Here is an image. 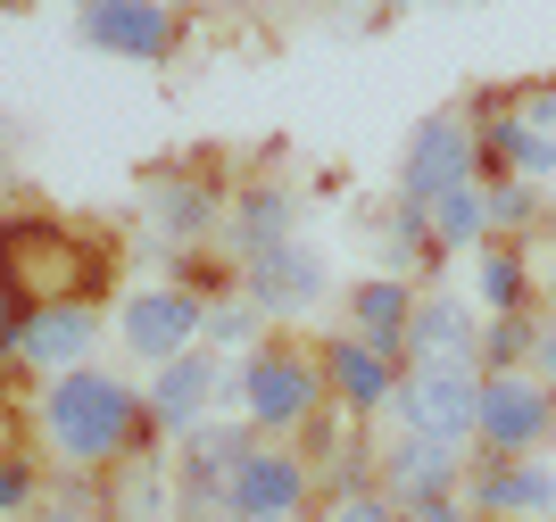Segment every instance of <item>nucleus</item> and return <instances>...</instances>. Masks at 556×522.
Returning a JSON list of instances; mask_svg holds the SVG:
<instances>
[{
    "label": "nucleus",
    "instance_id": "bb28decb",
    "mask_svg": "<svg viewBox=\"0 0 556 522\" xmlns=\"http://www.w3.org/2000/svg\"><path fill=\"white\" fill-rule=\"evenodd\" d=\"M25 316H34V307H25V298H9L0 291V382H9V373H17V348H25Z\"/></svg>",
    "mask_w": 556,
    "mask_h": 522
},
{
    "label": "nucleus",
    "instance_id": "5701e85b",
    "mask_svg": "<svg viewBox=\"0 0 556 522\" xmlns=\"http://www.w3.org/2000/svg\"><path fill=\"white\" fill-rule=\"evenodd\" d=\"M540 332L532 316H482V373H523V365H540Z\"/></svg>",
    "mask_w": 556,
    "mask_h": 522
},
{
    "label": "nucleus",
    "instance_id": "f257e3e1",
    "mask_svg": "<svg viewBox=\"0 0 556 522\" xmlns=\"http://www.w3.org/2000/svg\"><path fill=\"white\" fill-rule=\"evenodd\" d=\"M150 432H159V423H150V407H141V390L116 382V373H100V365L59 373V382L42 390V440H50V456H59L67 473H100V464L159 456Z\"/></svg>",
    "mask_w": 556,
    "mask_h": 522
},
{
    "label": "nucleus",
    "instance_id": "b1692460",
    "mask_svg": "<svg viewBox=\"0 0 556 522\" xmlns=\"http://www.w3.org/2000/svg\"><path fill=\"white\" fill-rule=\"evenodd\" d=\"M432 241H441V257H448V250H473V257H482V241H490V216H482V182H465V191L432 200Z\"/></svg>",
    "mask_w": 556,
    "mask_h": 522
},
{
    "label": "nucleus",
    "instance_id": "7c9ffc66",
    "mask_svg": "<svg viewBox=\"0 0 556 522\" xmlns=\"http://www.w3.org/2000/svg\"><path fill=\"white\" fill-rule=\"evenodd\" d=\"M532 373H540V382L556 390V332H548V341H540V365H532Z\"/></svg>",
    "mask_w": 556,
    "mask_h": 522
},
{
    "label": "nucleus",
    "instance_id": "4be33fe9",
    "mask_svg": "<svg viewBox=\"0 0 556 522\" xmlns=\"http://www.w3.org/2000/svg\"><path fill=\"white\" fill-rule=\"evenodd\" d=\"M200 348H208V357H257V348H266V316H257L250 298L232 291V298H216L208 307V332H200Z\"/></svg>",
    "mask_w": 556,
    "mask_h": 522
},
{
    "label": "nucleus",
    "instance_id": "c9c22d12",
    "mask_svg": "<svg viewBox=\"0 0 556 522\" xmlns=\"http://www.w3.org/2000/svg\"><path fill=\"white\" fill-rule=\"evenodd\" d=\"M548 522H556V514H548Z\"/></svg>",
    "mask_w": 556,
    "mask_h": 522
},
{
    "label": "nucleus",
    "instance_id": "72a5a7b5",
    "mask_svg": "<svg viewBox=\"0 0 556 522\" xmlns=\"http://www.w3.org/2000/svg\"><path fill=\"white\" fill-rule=\"evenodd\" d=\"M275 522H300V514H275Z\"/></svg>",
    "mask_w": 556,
    "mask_h": 522
},
{
    "label": "nucleus",
    "instance_id": "f8f14e48",
    "mask_svg": "<svg viewBox=\"0 0 556 522\" xmlns=\"http://www.w3.org/2000/svg\"><path fill=\"white\" fill-rule=\"evenodd\" d=\"M465 506L473 514H498V522H548L556 514V464H540V456H515V464H473V481H465Z\"/></svg>",
    "mask_w": 556,
    "mask_h": 522
},
{
    "label": "nucleus",
    "instance_id": "ddd939ff",
    "mask_svg": "<svg viewBox=\"0 0 556 522\" xmlns=\"http://www.w3.org/2000/svg\"><path fill=\"white\" fill-rule=\"evenodd\" d=\"M316 365H325V390L341 398V415H382V407H399V373H407V365H391L382 348L357 341V332H332V341L316 348Z\"/></svg>",
    "mask_w": 556,
    "mask_h": 522
},
{
    "label": "nucleus",
    "instance_id": "a878e982",
    "mask_svg": "<svg viewBox=\"0 0 556 522\" xmlns=\"http://www.w3.org/2000/svg\"><path fill=\"white\" fill-rule=\"evenodd\" d=\"M34 498H42V473L25 456H0V514H34Z\"/></svg>",
    "mask_w": 556,
    "mask_h": 522
},
{
    "label": "nucleus",
    "instance_id": "423d86ee",
    "mask_svg": "<svg viewBox=\"0 0 556 522\" xmlns=\"http://www.w3.org/2000/svg\"><path fill=\"white\" fill-rule=\"evenodd\" d=\"M200 332H208V298H191L184 282H166V291H134V298H125V316H116V341L134 348L150 373L175 365V357H191Z\"/></svg>",
    "mask_w": 556,
    "mask_h": 522
},
{
    "label": "nucleus",
    "instance_id": "aec40b11",
    "mask_svg": "<svg viewBox=\"0 0 556 522\" xmlns=\"http://www.w3.org/2000/svg\"><path fill=\"white\" fill-rule=\"evenodd\" d=\"M432 257H441V241H432V207L391 200V207H382V273L416 282V273L432 266Z\"/></svg>",
    "mask_w": 556,
    "mask_h": 522
},
{
    "label": "nucleus",
    "instance_id": "2f4dec72",
    "mask_svg": "<svg viewBox=\"0 0 556 522\" xmlns=\"http://www.w3.org/2000/svg\"><path fill=\"white\" fill-rule=\"evenodd\" d=\"M25 522H84V514H75V506H34Z\"/></svg>",
    "mask_w": 556,
    "mask_h": 522
},
{
    "label": "nucleus",
    "instance_id": "0eeeda50",
    "mask_svg": "<svg viewBox=\"0 0 556 522\" xmlns=\"http://www.w3.org/2000/svg\"><path fill=\"white\" fill-rule=\"evenodd\" d=\"M325 291H332V266H325V250H307V241H282V250H266V257H241V298H250L266 323L275 316H316Z\"/></svg>",
    "mask_w": 556,
    "mask_h": 522
},
{
    "label": "nucleus",
    "instance_id": "9b49d317",
    "mask_svg": "<svg viewBox=\"0 0 556 522\" xmlns=\"http://www.w3.org/2000/svg\"><path fill=\"white\" fill-rule=\"evenodd\" d=\"M457 481H465V448H441V440H416V432H399L391 448H382V498H391L399 514L457 498Z\"/></svg>",
    "mask_w": 556,
    "mask_h": 522
},
{
    "label": "nucleus",
    "instance_id": "c756f323",
    "mask_svg": "<svg viewBox=\"0 0 556 522\" xmlns=\"http://www.w3.org/2000/svg\"><path fill=\"white\" fill-rule=\"evenodd\" d=\"M407 522H473V506H457V498H441V506H416Z\"/></svg>",
    "mask_w": 556,
    "mask_h": 522
},
{
    "label": "nucleus",
    "instance_id": "cd10ccee",
    "mask_svg": "<svg viewBox=\"0 0 556 522\" xmlns=\"http://www.w3.org/2000/svg\"><path fill=\"white\" fill-rule=\"evenodd\" d=\"M325 522H407V514H399V506L382 498V489H374V498H349V506H332Z\"/></svg>",
    "mask_w": 556,
    "mask_h": 522
},
{
    "label": "nucleus",
    "instance_id": "c85d7f7f",
    "mask_svg": "<svg viewBox=\"0 0 556 522\" xmlns=\"http://www.w3.org/2000/svg\"><path fill=\"white\" fill-rule=\"evenodd\" d=\"M523 125L556 133V75H548V84H532V91H523Z\"/></svg>",
    "mask_w": 556,
    "mask_h": 522
},
{
    "label": "nucleus",
    "instance_id": "4468645a",
    "mask_svg": "<svg viewBox=\"0 0 556 522\" xmlns=\"http://www.w3.org/2000/svg\"><path fill=\"white\" fill-rule=\"evenodd\" d=\"M307 489H316V464L307 456H282V448H257L241 473H232V514L241 522H275V514H300Z\"/></svg>",
    "mask_w": 556,
    "mask_h": 522
},
{
    "label": "nucleus",
    "instance_id": "f03ea898",
    "mask_svg": "<svg viewBox=\"0 0 556 522\" xmlns=\"http://www.w3.org/2000/svg\"><path fill=\"white\" fill-rule=\"evenodd\" d=\"M225 407H232V423H250V432H300V423H316V407H325V365L307 357V348H291V341H266L257 357L232 365Z\"/></svg>",
    "mask_w": 556,
    "mask_h": 522
},
{
    "label": "nucleus",
    "instance_id": "7ed1b4c3",
    "mask_svg": "<svg viewBox=\"0 0 556 522\" xmlns=\"http://www.w3.org/2000/svg\"><path fill=\"white\" fill-rule=\"evenodd\" d=\"M399 423L441 448H473L482 432V365H407L399 373Z\"/></svg>",
    "mask_w": 556,
    "mask_h": 522
},
{
    "label": "nucleus",
    "instance_id": "f704fd0d",
    "mask_svg": "<svg viewBox=\"0 0 556 522\" xmlns=\"http://www.w3.org/2000/svg\"><path fill=\"white\" fill-rule=\"evenodd\" d=\"M0 182H9V166H0Z\"/></svg>",
    "mask_w": 556,
    "mask_h": 522
},
{
    "label": "nucleus",
    "instance_id": "473e14b6",
    "mask_svg": "<svg viewBox=\"0 0 556 522\" xmlns=\"http://www.w3.org/2000/svg\"><path fill=\"white\" fill-rule=\"evenodd\" d=\"M548 307H556V266H548Z\"/></svg>",
    "mask_w": 556,
    "mask_h": 522
},
{
    "label": "nucleus",
    "instance_id": "393cba45",
    "mask_svg": "<svg viewBox=\"0 0 556 522\" xmlns=\"http://www.w3.org/2000/svg\"><path fill=\"white\" fill-rule=\"evenodd\" d=\"M482 216H490V232H532V225H540V182L490 175V182H482Z\"/></svg>",
    "mask_w": 556,
    "mask_h": 522
},
{
    "label": "nucleus",
    "instance_id": "6ab92c4d",
    "mask_svg": "<svg viewBox=\"0 0 556 522\" xmlns=\"http://www.w3.org/2000/svg\"><path fill=\"white\" fill-rule=\"evenodd\" d=\"M473 141H482L490 175H523V182H548L556 175V133H540V125H523V116H482Z\"/></svg>",
    "mask_w": 556,
    "mask_h": 522
},
{
    "label": "nucleus",
    "instance_id": "dca6fc26",
    "mask_svg": "<svg viewBox=\"0 0 556 522\" xmlns=\"http://www.w3.org/2000/svg\"><path fill=\"white\" fill-rule=\"evenodd\" d=\"M407 365H482V316H473L457 291L416 298V323H407Z\"/></svg>",
    "mask_w": 556,
    "mask_h": 522
},
{
    "label": "nucleus",
    "instance_id": "a211bd4d",
    "mask_svg": "<svg viewBox=\"0 0 556 522\" xmlns=\"http://www.w3.org/2000/svg\"><path fill=\"white\" fill-rule=\"evenodd\" d=\"M150 216H159V241L166 250H200L232 207L216 200V182H191V175H159L150 182Z\"/></svg>",
    "mask_w": 556,
    "mask_h": 522
},
{
    "label": "nucleus",
    "instance_id": "39448f33",
    "mask_svg": "<svg viewBox=\"0 0 556 522\" xmlns=\"http://www.w3.org/2000/svg\"><path fill=\"white\" fill-rule=\"evenodd\" d=\"M473 166H482V141H473V116H424L416 133H407V158H399V200H448V191H465L473 182Z\"/></svg>",
    "mask_w": 556,
    "mask_h": 522
},
{
    "label": "nucleus",
    "instance_id": "412c9836",
    "mask_svg": "<svg viewBox=\"0 0 556 522\" xmlns=\"http://www.w3.org/2000/svg\"><path fill=\"white\" fill-rule=\"evenodd\" d=\"M473 291H482V316H523V298H532L523 250H482L473 257Z\"/></svg>",
    "mask_w": 556,
    "mask_h": 522
},
{
    "label": "nucleus",
    "instance_id": "20e7f679",
    "mask_svg": "<svg viewBox=\"0 0 556 522\" xmlns=\"http://www.w3.org/2000/svg\"><path fill=\"white\" fill-rule=\"evenodd\" d=\"M556 432V390L540 373H482V432L473 448L490 464H515V456H540V440Z\"/></svg>",
    "mask_w": 556,
    "mask_h": 522
},
{
    "label": "nucleus",
    "instance_id": "f3484780",
    "mask_svg": "<svg viewBox=\"0 0 556 522\" xmlns=\"http://www.w3.org/2000/svg\"><path fill=\"white\" fill-rule=\"evenodd\" d=\"M407 323H416V282H399V273H374V282H357L349 291V332L366 348H382V357H407Z\"/></svg>",
    "mask_w": 556,
    "mask_h": 522
},
{
    "label": "nucleus",
    "instance_id": "2eb2a0df",
    "mask_svg": "<svg viewBox=\"0 0 556 522\" xmlns=\"http://www.w3.org/2000/svg\"><path fill=\"white\" fill-rule=\"evenodd\" d=\"M225 232H232V266L282 250V241H300V182H241Z\"/></svg>",
    "mask_w": 556,
    "mask_h": 522
},
{
    "label": "nucleus",
    "instance_id": "6e6552de",
    "mask_svg": "<svg viewBox=\"0 0 556 522\" xmlns=\"http://www.w3.org/2000/svg\"><path fill=\"white\" fill-rule=\"evenodd\" d=\"M75 34L92 50H109V59H141V67L184 50V17L159 9V0H92V9L75 17Z\"/></svg>",
    "mask_w": 556,
    "mask_h": 522
},
{
    "label": "nucleus",
    "instance_id": "9d476101",
    "mask_svg": "<svg viewBox=\"0 0 556 522\" xmlns=\"http://www.w3.org/2000/svg\"><path fill=\"white\" fill-rule=\"evenodd\" d=\"M100 348V316H92V298H34V316H25V373H84Z\"/></svg>",
    "mask_w": 556,
    "mask_h": 522
},
{
    "label": "nucleus",
    "instance_id": "1a4fd4ad",
    "mask_svg": "<svg viewBox=\"0 0 556 522\" xmlns=\"http://www.w3.org/2000/svg\"><path fill=\"white\" fill-rule=\"evenodd\" d=\"M225 382H232V365L225 357H208V348H191V357H175V365H159L150 373V390H141V407H150V423L159 432H200L216 407H225Z\"/></svg>",
    "mask_w": 556,
    "mask_h": 522
}]
</instances>
